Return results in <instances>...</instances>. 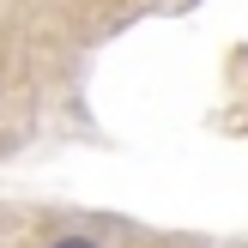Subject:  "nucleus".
<instances>
[{"instance_id": "1", "label": "nucleus", "mask_w": 248, "mask_h": 248, "mask_svg": "<svg viewBox=\"0 0 248 248\" xmlns=\"http://www.w3.org/2000/svg\"><path fill=\"white\" fill-rule=\"evenodd\" d=\"M55 248H97V242H85V236H67V242H55Z\"/></svg>"}]
</instances>
